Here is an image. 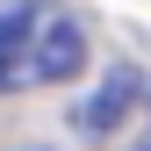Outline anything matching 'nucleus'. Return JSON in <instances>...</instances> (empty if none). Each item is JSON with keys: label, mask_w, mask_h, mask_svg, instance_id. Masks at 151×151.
Listing matches in <instances>:
<instances>
[{"label": "nucleus", "mask_w": 151, "mask_h": 151, "mask_svg": "<svg viewBox=\"0 0 151 151\" xmlns=\"http://www.w3.org/2000/svg\"><path fill=\"white\" fill-rule=\"evenodd\" d=\"M86 72V29L65 7L36 0V29H29V86H65Z\"/></svg>", "instance_id": "1"}, {"label": "nucleus", "mask_w": 151, "mask_h": 151, "mask_svg": "<svg viewBox=\"0 0 151 151\" xmlns=\"http://www.w3.org/2000/svg\"><path fill=\"white\" fill-rule=\"evenodd\" d=\"M137 93H144V79H137L129 65H115V72H108V79L93 86L86 101H79V115H72V122H79L86 137H108V129H115L129 108H137Z\"/></svg>", "instance_id": "2"}, {"label": "nucleus", "mask_w": 151, "mask_h": 151, "mask_svg": "<svg viewBox=\"0 0 151 151\" xmlns=\"http://www.w3.org/2000/svg\"><path fill=\"white\" fill-rule=\"evenodd\" d=\"M29 29H36V0L0 7V93L29 86Z\"/></svg>", "instance_id": "3"}, {"label": "nucleus", "mask_w": 151, "mask_h": 151, "mask_svg": "<svg viewBox=\"0 0 151 151\" xmlns=\"http://www.w3.org/2000/svg\"><path fill=\"white\" fill-rule=\"evenodd\" d=\"M122 151H151V137H137V144H122Z\"/></svg>", "instance_id": "4"}]
</instances>
